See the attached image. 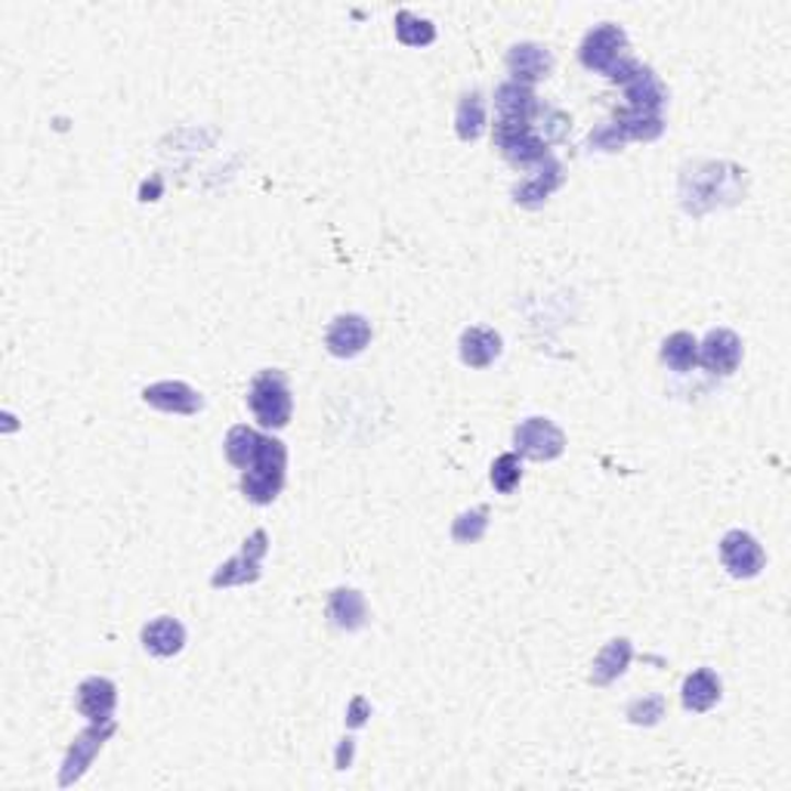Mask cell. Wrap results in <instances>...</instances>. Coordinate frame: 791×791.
I'll return each instance as SVG.
<instances>
[{
	"label": "cell",
	"mask_w": 791,
	"mask_h": 791,
	"mask_svg": "<svg viewBox=\"0 0 791 791\" xmlns=\"http://www.w3.org/2000/svg\"><path fill=\"white\" fill-rule=\"evenodd\" d=\"M368 717H371V705H368V699H365V695H356V699L349 702V709H346V724L363 726Z\"/></svg>",
	"instance_id": "32"
},
{
	"label": "cell",
	"mask_w": 791,
	"mask_h": 791,
	"mask_svg": "<svg viewBox=\"0 0 791 791\" xmlns=\"http://www.w3.org/2000/svg\"><path fill=\"white\" fill-rule=\"evenodd\" d=\"M680 699H683V709L695 711V714L714 709V705L721 702V677L714 675L711 668L692 671V675L683 680Z\"/></svg>",
	"instance_id": "19"
},
{
	"label": "cell",
	"mask_w": 791,
	"mask_h": 791,
	"mask_svg": "<svg viewBox=\"0 0 791 791\" xmlns=\"http://www.w3.org/2000/svg\"><path fill=\"white\" fill-rule=\"evenodd\" d=\"M625 99L627 109H634V112L661 115V105L668 102V90L653 68L640 66L631 75V81H625Z\"/></svg>",
	"instance_id": "15"
},
{
	"label": "cell",
	"mask_w": 791,
	"mask_h": 791,
	"mask_svg": "<svg viewBox=\"0 0 791 791\" xmlns=\"http://www.w3.org/2000/svg\"><path fill=\"white\" fill-rule=\"evenodd\" d=\"M615 124H619V131L625 133L627 140H643V143L656 140V136H661V131H665L661 115L634 112V109H619V112H615Z\"/></svg>",
	"instance_id": "24"
},
{
	"label": "cell",
	"mask_w": 791,
	"mask_h": 791,
	"mask_svg": "<svg viewBox=\"0 0 791 791\" xmlns=\"http://www.w3.org/2000/svg\"><path fill=\"white\" fill-rule=\"evenodd\" d=\"M143 646L158 659H170L186 646V627L177 619L161 615V619H155L143 627Z\"/></svg>",
	"instance_id": "18"
},
{
	"label": "cell",
	"mask_w": 791,
	"mask_h": 791,
	"mask_svg": "<svg viewBox=\"0 0 791 791\" xmlns=\"http://www.w3.org/2000/svg\"><path fill=\"white\" fill-rule=\"evenodd\" d=\"M721 560H724L726 572L733 578H755L767 566V554H764V547L755 535L733 528L721 538Z\"/></svg>",
	"instance_id": "8"
},
{
	"label": "cell",
	"mask_w": 791,
	"mask_h": 791,
	"mask_svg": "<svg viewBox=\"0 0 791 791\" xmlns=\"http://www.w3.org/2000/svg\"><path fill=\"white\" fill-rule=\"evenodd\" d=\"M368 344H371V322L356 313L337 315L328 325V334H325V346L337 359H353Z\"/></svg>",
	"instance_id": "11"
},
{
	"label": "cell",
	"mask_w": 791,
	"mask_h": 791,
	"mask_svg": "<svg viewBox=\"0 0 791 791\" xmlns=\"http://www.w3.org/2000/svg\"><path fill=\"white\" fill-rule=\"evenodd\" d=\"M560 186L562 165L554 155H547L542 165H538V170L513 189V198H516V204H523V208H542L544 201L554 196Z\"/></svg>",
	"instance_id": "14"
},
{
	"label": "cell",
	"mask_w": 791,
	"mask_h": 791,
	"mask_svg": "<svg viewBox=\"0 0 791 791\" xmlns=\"http://www.w3.org/2000/svg\"><path fill=\"white\" fill-rule=\"evenodd\" d=\"M247 405L254 417L269 430H281L291 421L294 412V402H291V387L285 371L276 368H266L257 378L250 380V390H247Z\"/></svg>",
	"instance_id": "3"
},
{
	"label": "cell",
	"mask_w": 791,
	"mask_h": 791,
	"mask_svg": "<svg viewBox=\"0 0 791 791\" xmlns=\"http://www.w3.org/2000/svg\"><path fill=\"white\" fill-rule=\"evenodd\" d=\"M455 131L461 136L464 143L479 140L486 131V102L479 93H467L458 102V115H455Z\"/></svg>",
	"instance_id": "25"
},
{
	"label": "cell",
	"mask_w": 791,
	"mask_h": 791,
	"mask_svg": "<svg viewBox=\"0 0 791 791\" xmlns=\"http://www.w3.org/2000/svg\"><path fill=\"white\" fill-rule=\"evenodd\" d=\"M143 399H146L152 409L167 414H198L204 399L198 396V390H192L189 383L182 380H158L143 390Z\"/></svg>",
	"instance_id": "12"
},
{
	"label": "cell",
	"mask_w": 791,
	"mask_h": 791,
	"mask_svg": "<svg viewBox=\"0 0 791 791\" xmlns=\"http://www.w3.org/2000/svg\"><path fill=\"white\" fill-rule=\"evenodd\" d=\"M266 550H269V535H266L264 528L250 532L245 544H242V550L216 569L211 584H214V588H232V584H250V581H257Z\"/></svg>",
	"instance_id": "6"
},
{
	"label": "cell",
	"mask_w": 791,
	"mask_h": 791,
	"mask_svg": "<svg viewBox=\"0 0 791 791\" xmlns=\"http://www.w3.org/2000/svg\"><path fill=\"white\" fill-rule=\"evenodd\" d=\"M724 165H695L683 174V186L692 182V192H683V208L690 214H705L711 211L714 204H729L736 201L739 189H736V180H739V167H729V174H721Z\"/></svg>",
	"instance_id": "2"
},
{
	"label": "cell",
	"mask_w": 791,
	"mask_h": 791,
	"mask_svg": "<svg viewBox=\"0 0 791 791\" xmlns=\"http://www.w3.org/2000/svg\"><path fill=\"white\" fill-rule=\"evenodd\" d=\"M285 467H288V448L276 436H264L257 445L254 461L247 464L242 477V492L250 504H272L285 486Z\"/></svg>",
	"instance_id": "1"
},
{
	"label": "cell",
	"mask_w": 791,
	"mask_h": 791,
	"mask_svg": "<svg viewBox=\"0 0 791 791\" xmlns=\"http://www.w3.org/2000/svg\"><path fill=\"white\" fill-rule=\"evenodd\" d=\"M494 109L501 121H528V124L542 112L535 90L520 81H504L494 90Z\"/></svg>",
	"instance_id": "16"
},
{
	"label": "cell",
	"mask_w": 791,
	"mask_h": 791,
	"mask_svg": "<svg viewBox=\"0 0 791 791\" xmlns=\"http://www.w3.org/2000/svg\"><path fill=\"white\" fill-rule=\"evenodd\" d=\"M578 56H581V66L584 68L600 71V75H610L612 68L619 66L625 56H631V53H627L625 29H619L615 22L597 25V29H591V32L584 34Z\"/></svg>",
	"instance_id": "5"
},
{
	"label": "cell",
	"mask_w": 791,
	"mask_h": 791,
	"mask_svg": "<svg viewBox=\"0 0 791 791\" xmlns=\"http://www.w3.org/2000/svg\"><path fill=\"white\" fill-rule=\"evenodd\" d=\"M699 363L711 375H733L742 363V341L739 334L729 328H714L705 334V341L699 344Z\"/></svg>",
	"instance_id": "10"
},
{
	"label": "cell",
	"mask_w": 791,
	"mask_h": 791,
	"mask_svg": "<svg viewBox=\"0 0 791 791\" xmlns=\"http://www.w3.org/2000/svg\"><path fill=\"white\" fill-rule=\"evenodd\" d=\"M118 705V687L109 677H87L78 687V711L90 724H109Z\"/></svg>",
	"instance_id": "13"
},
{
	"label": "cell",
	"mask_w": 791,
	"mask_h": 791,
	"mask_svg": "<svg viewBox=\"0 0 791 791\" xmlns=\"http://www.w3.org/2000/svg\"><path fill=\"white\" fill-rule=\"evenodd\" d=\"M260 439H264V433H257V430L247 427V424L232 427L230 433H226V458H230L235 467L247 470V464L254 461V455H257Z\"/></svg>",
	"instance_id": "27"
},
{
	"label": "cell",
	"mask_w": 791,
	"mask_h": 791,
	"mask_svg": "<svg viewBox=\"0 0 791 791\" xmlns=\"http://www.w3.org/2000/svg\"><path fill=\"white\" fill-rule=\"evenodd\" d=\"M489 528V511L486 508H474V511L461 513L452 526V538L458 544H474L486 535Z\"/></svg>",
	"instance_id": "29"
},
{
	"label": "cell",
	"mask_w": 791,
	"mask_h": 791,
	"mask_svg": "<svg viewBox=\"0 0 791 791\" xmlns=\"http://www.w3.org/2000/svg\"><path fill=\"white\" fill-rule=\"evenodd\" d=\"M508 68H511V81H520V83H532L542 81L550 75V68H554V56H550V49L542 47V44H516L511 47L508 53Z\"/></svg>",
	"instance_id": "17"
},
{
	"label": "cell",
	"mask_w": 791,
	"mask_h": 791,
	"mask_svg": "<svg viewBox=\"0 0 791 791\" xmlns=\"http://www.w3.org/2000/svg\"><path fill=\"white\" fill-rule=\"evenodd\" d=\"M494 146L501 148V155L513 165H542L547 152V140L535 131V124L528 121H494Z\"/></svg>",
	"instance_id": "4"
},
{
	"label": "cell",
	"mask_w": 791,
	"mask_h": 791,
	"mask_svg": "<svg viewBox=\"0 0 791 791\" xmlns=\"http://www.w3.org/2000/svg\"><path fill=\"white\" fill-rule=\"evenodd\" d=\"M396 37L405 47H427L436 41V25L424 16H414L409 10H399L396 13Z\"/></svg>",
	"instance_id": "26"
},
{
	"label": "cell",
	"mask_w": 791,
	"mask_h": 791,
	"mask_svg": "<svg viewBox=\"0 0 791 791\" xmlns=\"http://www.w3.org/2000/svg\"><path fill=\"white\" fill-rule=\"evenodd\" d=\"M349 758H353V739H344L341 742V748H337V770H346V767H349Z\"/></svg>",
	"instance_id": "33"
},
{
	"label": "cell",
	"mask_w": 791,
	"mask_h": 791,
	"mask_svg": "<svg viewBox=\"0 0 791 791\" xmlns=\"http://www.w3.org/2000/svg\"><path fill=\"white\" fill-rule=\"evenodd\" d=\"M523 479V464H520V455L516 452H504L501 458H494L492 464V486L501 494H511Z\"/></svg>",
	"instance_id": "28"
},
{
	"label": "cell",
	"mask_w": 791,
	"mask_h": 791,
	"mask_svg": "<svg viewBox=\"0 0 791 791\" xmlns=\"http://www.w3.org/2000/svg\"><path fill=\"white\" fill-rule=\"evenodd\" d=\"M112 733H115V721H109V724H90L78 739L71 742L66 760H63V773H59V786H63V789L71 786V782H78V779L87 773V767L93 764L99 748L109 742Z\"/></svg>",
	"instance_id": "9"
},
{
	"label": "cell",
	"mask_w": 791,
	"mask_h": 791,
	"mask_svg": "<svg viewBox=\"0 0 791 791\" xmlns=\"http://www.w3.org/2000/svg\"><path fill=\"white\" fill-rule=\"evenodd\" d=\"M328 619L341 631H359L368 622V603L353 588H337L328 597Z\"/></svg>",
	"instance_id": "21"
},
{
	"label": "cell",
	"mask_w": 791,
	"mask_h": 791,
	"mask_svg": "<svg viewBox=\"0 0 791 791\" xmlns=\"http://www.w3.org/2000/svg\"><path fill=\"white\" fill-rule=\"evenodd\" d=\"M661 363L668 365L671 371H692V365L699 363V344L690 331H677L671 334L665 344H661Z\"/></svg>",
	"instance_id": "23"
},
{
	"label": "cell",
	"mask_w": 791,
	"mask_h": 791,
	"mask_svg": "<svg viewBox=\"0 0 791 791\" xmlns=\"http://www.w3.org/2000/svg\"><path fill=\"white\" fill-rule=\"evenodd\" d=\"M461 363L470 368H489L501 356V334L492 328H467L461 334Z\"/></svg>",
	"instance_id": "22"
},
{
	"label": "cell",
	"mask_w": 791,
	"mask_h": 791,
	"mask_svg": "<svg viewBox=\"0 0 791 791\" xmlns=\"http://www.w3.org/2000/svg\"><path fill=\"white\" fill-rule=\"evenodd\" d=\"M665 717V699L661 695H643L627 705V721L637 726H653Z\"/></svg>",
	"instance_id": "30"
},
{
	"label": "cell",
	"mask_w": 791,
	"mask_h": 791,
	"mask_svg": "<svg viewBox=\"0 0 791 791\" xmlns=\"http://www.w3.org/2000/svg\"><path fill=\"white\" fill-rule=\"evenodd\" d=\"M627 136L619 131V124L615 121H606V124H600L597 131L591 133V146L600 148V152H619V148L625 146Z\"/></svg>",
	"instance_id": "31"
},
{
	"label": "cell",
	"mask_w": 791,
	"mask_h": 791,
	"mask_svg": "<svg viewBox=\"0 0 791 791\" xmlns=\"http://www.w3.org/2000/svg\"><path fill=\"white\" fill-rule=\"evenodd\" d=\"M513 443H516V452L526 455L532 461H554L560 458L566 452V436L562 430L547 421V417H528L523 421L516 433H513Z\"/></svg>",
	"instance_id": "7"
},
{
	"label": "cell",
	"mask_w": 791,
	"mask_h": 791,
	"mask_svg": "<svg viewBox=\"0 0 791 791\" xmlns=\"http://www.w3.org/2000/svg\"><path fill=\"white\" fill-rule=\"evenodd\" d=\"M631 656H634V646H631V640H625V637L606 643V646L600 649V656L593 659V668H591L593 687H610L612 680H619V677L627 671Z\"/></svg>",
	"instance_id": "20"
}]
</instances>
